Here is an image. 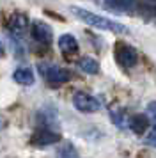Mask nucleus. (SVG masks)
<instances>
[{
  "instance_id": "f257e3e1",
  "label": "nucleus",
  "mask_w": 156,
  "mask_h": 158,
  "mask_svg": "<svg viewBox=\"0 0 156 158\" xmlns=\"http://www.w3.org/2000/svg\"><path fill=\"white\" fill-rule=\"evenodd\" d=\"M69 11L76 16L78 20H82L84 23L91 25V27H96V29H99V30H108V32H115V34H128V32H129V29H128L126 25L112 22V20L103 18V16L96 15V13H91V11H87V9L71 7Z\"/></svg>"
},
{
  "instance_id": "f03ea898",
  "label": "nucleus",
  "mask_w": 156,
  "mask_h": 158,
  "mask_svg": "<svg viewBox=\"0 0 156 158\" xmlns=\"http://www.w3.org/2000/svg\"><path fill=\"white\" fill-rule=\"evenodd\" d=\"M39 71H41L43 78L53 84V85H59V84H66L73 78V73L66 68H59V66H51V64H41L39 66Z\"/></svg>"
},
{
  "instance_id": "7ed1b4c3",
  "label": "nucleus",
  "mask_w": 156,
  "mask_h": 158,
  "mask_svg": "<svg viewBox=\"0 0 156 158\" xmlns=\"http://www.w3.org/2000/svg\"><path fill=\"white\" fill-rule=\"evenodd\" d=\"M115 60L117 64H121L122 68H133L138 62V52L135 50L131 44L126 43H117L115 44Z\"/></svg>"
},
{
  "instance_id": "20e7f679",
  "label": "nucleus",
  "mask_w": 156,
  "mask_h": 158,
  "mask_svg": "<svg viewBox=\"0 0 156 158\" xmlns=\"http://www.w3.org/2000/svg\"><path fill=\"white\" fill-rule=\"evenodd\" d=\"M57 142H60V133L59 130L51 128H35L34 135L30 137V144L35 148H46Z\"/></svg>"
},
{
  "instance_id": "39448f33",
  "label": "nucleus",
  "mask_w": 156,
  "mask_h": 158,
  "mask_svg": "<svg viewBox=\"0 0 156 158\" xmlns=\"http://www.w3.org/2000/svg\"><path fill=\"white\" fill-rule=\"evenodd\" d=\"M73 105H75V108H76V110L85 112V114L98 112L99 108H101V103H99L98 98H94V96L84 93V91H78V93H75V96H73Z\"/></svg>"
},
{
  "instance_id": "423d86ee",
  "label": "nucleus",
  "mask_w": 156,
  "mask_h": 158,
  "mask_svg": "<svg viewBox=\"0 0 156 158\" xmlns=\"http://www.w3.org/2000/svg\"><path fill=\"white\" fill-rule=\"evenodd\" d=\"M57 110L51 105L43 107L37 114H35V124L37 128H51V130H59V119H57Z\"/></svg>"
},
{
  "instance_id": "0eeeda50",
  "label": "nucleus",
  "mask_w": 156,
  "mask_h": 158,
  "mask_svg": "<svg viewBox=\"0 0 156 158\" xmlns=\"http://www.w3.org/2000/svg\"><path fill=\"white\" fill-rule=\"evenodd\" d=\"M30 34L37 43L41 44H50L51 39H53V32H51V27L46 25L44 22H34L32 27H30Z\"/></svg>"
},
{
  "instance_id": "6e6552de",
  "label": "nucleus",
  "mask_w": 156,
  "mask_h": 158,
  "mask_svg": "<svg viewBox=\"0 0 156 158\" xmlns=\"http://www.w3.org/2000/svg\"><path fill=\"white\" fill-rule=\"evenodd\" d=\"M7 29H9V32H11V34L21 37L25 32H27V29H28V20H27V16L21 15V13H18V15H13L11 18H9V22H7Z\"/></svg>"
},
{
  "instance_id": "1a4fd4ad",
  "label": "nucleus",
  "mask_w": 156,
  "mask_h": 158,
  "mask_svg": "<svg viewBox=\"0 0 156 158\" xmlns=\"http://www.w3.org/2000/svg\"><path fill=\"white\" fill-rule=\"evenodd\" d=\"M129 128L137 135H144L151 128V119L146 114H135L129 117Z\"/></svg>"
},
{
  "instance_id": "9d476101",
  "label": "nucleus",
  "mask_w": 156,
  "mask_h": 158,
  "mask_svg": "<svg viewBox=\"0 0 156 158\" xmlns=\"http://www.w3.org/2000/svg\"><path fill=\"white\" fill-rule=\"evenodd\" d=\"M59 48H60V52H62L66 57L75 55V53H78V41L75 39V36L64 34V36L59 37Z\"/></svg>"
},
{
  "instance_id": "9b49d317",
  "label": "nucleus",
  "mask_w": 156,
  "mask_h": 158,
  "mask_svg": "<svg viewBox=\"0 0 156 158\" xmlns=\"http://www.w3.org/2000/svg\"><path fill=\"white\" fill-rule=\"evenodd\" d=\"M13 80L16 84H20V85H32L35 82V77L30 68H18L13 73Z\"/></svg>"
},
{
  "instance_id": "f8f14e48",
  "label": "nucleus",
  "mask_w": 156,
  "mask_h": 158,
  "mask_svg": "<svg viewBox=\"0 0 156 158\" xmlns=\"http://www.w3.org/2000/svg\"><path fill=\"white\" fill-rule=\"evenodd\" d=\"M105 6L110 11H129L135 7V0H105Z\"/></svg>"
},
{
  "instance_id": "ddd939ff",
  "label": "nucleus",
  "mask_w": 156,
  "mask_h": 158,
  "mask_svg": "<svg viewBox=\"0 0 156 158\" xmlns=\"http://www.w3.org/2000/svg\"><path fill=\"white\" fill-rule=\"evenodd\" d=\"M78 66H80V69L87 75H98L99 73V64L96 59L92 57H84L78 60Z\"/></svg>"
},
{
  "instance_id": "4468645a",
  "label": "nucleus",
  "mask_w": 156,
  "mask_h": 158,
  "mask_svg": "<svg viewBox=\"0 0 156 158\" xmlns=\"http://www.w3.org/2000/svg\"><path fill=\"white\" fill-rule=\"evenodd\" d=\"M57 155H59V156H76L78 151L75 149V146H73L71 142H64L62 146L59 148Z\"/></svg>"
},
{
  "instance_id": "2eb2a0df",
  "label": "nucleus",
  "mask_w": 156,
  "mask_h": 158,
  "mask_svg": "<svg viewBox=\"0 0 156 158\" xmlns=\"http://www.w3.org/2000/svg\"><path fill=\"white\" fill-rule=\"evenodd\" d=\"M146 144L156 148V130H151V131H149V135L146 137Z\"/></svg>"
},
{
  "instance_id": "dca6fc26",
  "label": "nucleus",
  "mask_w": 156,
  "mask_h": 158,
  "mask_svg": "<svg viewBox=\"0 0 156 158\" xmlns=\"http://www.w3.org/2000/svg\"><path fill=\"white\" fill-rule=\"evenodd\" d=\"M149 112H151V114H156V101H153V103L149 105Z\"/></svg>"
},
{
  "instance_id": "f3484780",
  "label": "nucleus",
  "mask_w": 156,
  "mask_h": 158,
  "mask_svg": "<svg viewBox=\"0 0 156 158\" xmlns=\"http://www.w3.org/2000/svg\"><path fill=\"white\" fill-rule=\"evenodd\" d=\"M4 55H6V46H4V43H2V41H0V59L4 57Z\"/></svg>"
}]
</instances>
